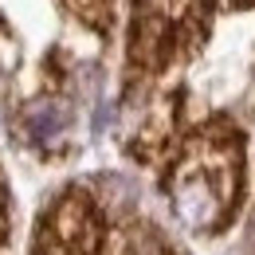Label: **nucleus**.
<instances>
[{"instance_id":"obj_2","label":"nucleus","mask_w":255,"mask_h":255,"mask_svg":"<svg viewBox=\"0 0 255 255\" xmlns=\"http://www.w3.org/2000/svg\"><path fill=\"white\" fill-rule=\"evenodd\" d=\"M71 122V114H67L59 102H35L32 110L24 114V129L32 133L35 141H51V137H59Z\"/></svg>"},{"instance_id":"obj_3","label":"nucleus","mask_w":255,"mask_h":255,"mask_svg":"<svg viewBox=\"0 0 255 255\" xmlns=\"http://www.w3.org/2000/svg\"><path fill=\"white\" fill-rule=\"evenodd\" d=\"M55 224H59V236H63V240H75V236H87V232H91V212H87L83 200H63Z\"/></svg>"},{"instance_id":"obj_1","label":"nucleus","mask_w":255,"mask_h":255,"mask_svg":"<svg viewBox=\"0 0 255 255\" xmlns=\"http://www.w3.org/2000/svg\"><path fill=\"white\" fill-rule=\"evenodd\" d=\"M236 192V157L224 145H200L173 181V208L189 228H216Z\"/></svg>"}]
</instances>
